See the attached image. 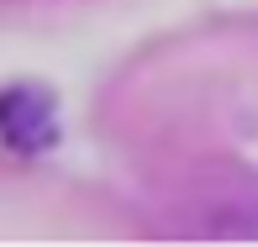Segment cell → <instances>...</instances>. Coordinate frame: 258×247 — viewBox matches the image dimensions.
Returning a JSON list of instances; mask_svg holds the SVG:
<instances>
[{
  "instance_id": "obj_1",
  "label": "cell",
  "mask_w": 258,
  "mask_h": 247,
  "mask_svg": "<svg viewBox=\"0 0 258 247\" xmlns=\"http://www.w3.org/2000/svg\"><path fill=\"white\" fill-rule=\"evenodd\" d=\"M0 132L16 152H42L53 142V105L42 90H11L0 95Z\"/></svg>"
}]
</instances>
